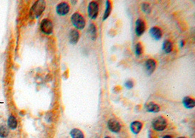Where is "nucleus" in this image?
<instances>
[{"mask_svg":"<svg viewBox=\"0 0 195 138\" xmlns=\"http://www.w3.org/2000/svg\"><path fill=\"white\" fill-rule=\"evenodd\" d=\"M183 104L188 109H191L195 106V100L189 97H185L183 99Z\"/></svg>","mask_w":195,"mask_h":138,"instance_id":"14","label":"nucleus"},{"mask_svg":"<svg viewBox=\"0 0 195 138\" xmlns=\"http://www.w3.org/2000/svg\"><path fill=\"white\" fill-rule=\"evenodd\" d=\"M142 10L143 12H145L146 13H150L151 11V7H150V5L147 4V3H143L142 4Z\"/></svg>","mask_w":195,"mask_h":138,"instance_id":"22","label":"nucleus"},{"mask_svg":"<svg viewBox=\"0 0 195 138\" xmlns=\"http://www.w3.org/2000/svg\"><path fill=\"white\" fill-rule=\"evenodd\" d=\"M70 136L72 138H84V134L82 131L79 129H72L70 131Z\"/></svg>","mask_w":195,"mask_h":138,"instance_id":"16","label":"nucleus"},{"mask_svg":"<svg viewBox=\"0 0 195 138\" xmlns=\"http://www.w3.org/2000/svg\"><path fill=\"white\" fill-rule=\"evenodd\" d=\"M162 138H172V137L170 135H165L164 137H162Z\"/></svg>","mask_w":195,"mask_h":138,"instance_id":"24","label":"nucleus"},{"mask_svg":"<svg viewBox=\"0 0 195 138\" xmlns=\"http://www.w3.org/2000/svg\"><path fill=\"white\" fill-rule=\"evenodd\" d=\"M156 61L154 60L148 59L146 60L145 67H146V70L148 74L151 75L153 74V72L155 70V68H156Z\"/></svg>","mask_w":195,"mask_h":138,"instance_id":"9","label":"nucleus"},{"mask_svg":"<svg viewBox=\"0 0 195 138\" xmlns=\"http://www.w3.org/2000/svg\"><path fill=\"white\" fill-rule=\"evenodd\" d=\"M46 8V2L42 0L37 1L32 7L30 10V17L32 18H39L44 12Z\"/></svg>","mask_w":195,"mask_h":138,"instance_id":"1","label":"nucleus"},{"mask_svg":"<svg viewBox=\"0 0 195 138\" xmlns=\"http://www.w3.org/2000/svg\"><path fill=\"white\" fill-rule=\"evenodd\" d=\"M184 41H181V47H182V46H184Z\"/></svg>","mask_w":195,"mask_h":138,"instance_id":"25","label":"nucleus"},{"mask_svg":"<svg viewBox=\"0 0 195 138\" xmlns=\"http://www.w3.org/2000/svg\"><path fill=\"white\" fill-rule=\"evenodd\" d=\"M167 124V121L163 116H158L153 120L152 127L157 132H162L166 129Z\"/></svg>","mask_w":195,"mask_h":138,"instance_id":"3","label":"nucleus"},{"mask_svg":"<svg viewBox=\"0 0 195 138\" xmlns=\"http://www.w3.org/2000/svg\"><path fill=\"white\" fill-rule=\"evenodd\" d=\"M9 131L5 126H0V137L5 138L8 137Z\"/></svg>","mask_w":195,"mask_h":138,"instance_id":"20","label":"nucleus"},{"mask_svg":"<svg viewBox=\"0 0 195 138\" xmlns=\"http://www.w3.org/2000/svg\"><path fill=\"white\" fill-rule=\"evenodd\" d=\"M143 46H142V44H140V43H137V44H136L135 45V54L138 55H142L143 53Z\"/></svg>","mask_w":195,"mask_h":138,"instance_id":"21","label":"nucleus"},{"mask_svg":"<svg viewBox=\"0 0 195 138\" xmlns=\"http://www.w3.org/2000/svg\"><path fill=\"white\" fill-rule=\"evenodd\" d=\"M70 6L66 2H61L56 6V13L61 16L67 15L70 12Z\"/></svg>","mask_w":195,"mask_h":138,"instance_id":"7","label":"nucleus"},{"mask_svg":"<svg viewBox=\"0 0 195 138\" xmlns=\"http://www.w3.org/2000/svg\"><path fill=\"white\" fill-rule=\"evenodd\" d=\"M71 22L72 25L78 30H82L86 26L85 19L78 13H75L72 15Z\"/></svg>","mask_w":195,"mask_h":138,"instance_id":"2","label":"nucleus"},{"mask_svg":"<svg viewBox=\"0 0 195 138\" xmlns=\"http://www.w3.org/2000/svg\"><path fill=\"white\" fill-rule=\"evenodd\" d=\"M145 108H146V110L148 112H150V113H158L160 110L159 106L156 104V103H153V102H150V103H146V106H145Z\"/></svg>","mask_w":195,"mask_h":138,"instance_id":"11","label":"nucleus"},{"mask_svg":"<svg viewBox=\"0 0 195 138\" xmlns=\"http://www.w3.org/2000/svg\"><path fill=\"white\" fill-rule=\"evenodd\" d=\"M79 37H80V35H79V33L77 30L73 29V30L70 31L69 39H70V42L71 43V44H77V41L79 40Z\"/></svg>","mask_w":195,"mask_h":138,"instance_id":"13","label":"nucleus"},{"mask_svg":"<svg viewBox=\"0 0 195 138\" xmlns=\"http://www.w3.org/2000/svg\"><path fill=\"white\" fill-rule=\"evenodd\" d=\"M40 29L45 34H51L53 32V23L48 19H43L40 23Z\"/></svg>","mask_w":195,"mask_h":138,"instance_id":"5","label":"nucleus"},{"mask_svg":"<svg viewBox=\"0 0 195 138\" xmlns=\"http://www.w3.org/2000/svg\"><path fill=\"white\" fill-rule=\"evenodd\" d=\"M143 128V124L140 122L138 121H135L133 122L132 124H130V129L132 132V133L134 134H137L140 133V132L141 131V129Z\"/></svg>","mask_w":195,"mask_h":138,"instance_id":"10","label":"nucleus"},{"mask_svg":"<svg viewBox=\"0 0 195 138\" xmlns=\"http://www.w3.org/2000/svg\"><path fill=\"white\" fill-rule=\"evenodd\" d=\"M88 34L92 40H95L96 38V26L94 23H91L89 25V28H88Z\"/></svg>","mask_w":195,"mask_h":138,"instance_id":"15","label":"nucleus"},{"mask_svg":"<svg viewBox=\"0 0 195 138\" xmlns=\"http://www.w3.org/2000/svg\"><path fill=\"white\" fill-rule=\"evenodd\" d=\"M150 34L153 39H156V40H159L162 38V32L161 29L159 28L153 27L150 29Z\"/></svg>","mask_w":195,"mask_h":138,"instance_id":"12","label":"nucleus"},{"mask_svg":"<svg viewBox=\"0 0 195 138\" xmlns=\"http://www.w3.org/2000/svg\"><path fill=\"white\" fill-rule=\"evenodd\" d=\"M146 31V24L141 19H137L135 22V34L137 37H140Z\"/></svg>","mask_w":195,"mask_h":138,"instance_id":"6","label":"nucleus"},{"mask_svg":"<svg viewBox=\"0 0 195 138\" xmlns=\"http://www.w3.org/2000/svg\"><path fill=\"white\" fill-rule=\"evenodd\" d=\"M99 13V6L95 2H91L88 6V15L89 17L92 20L97 18Z\"/></svg>","mask_w":195,"mask_h":138,"instance_id":"4","label":"nucleus"},{"mask_svg":"<svg viewBox=\"0 0 195 138\" xmlns=\"http://www.w3.org/2000/svg\"><path fill=\"white\" fill-rule=\"evenodd\" d=\"M104 138H111V137H105Z\"/></svg>","mask_w":195,"mask_h":138,"instance_id":"27","label":"nucleus"},{"mask_svg":"<svg viewBox=\"0 0 195 138\" xmlns=\"http://www.w3.org/2000/svg\"><path fill=\"white\" fill-rule=\"evenodd\" d=\"M162 48H163V50L165 51V53L171 52L172 49V45L171 41L169 40H165L163 43Z\"/></svg>","mask_w":195,"mask_h":138,"instance_id":"17","label":"nucleus"},{"mask_svg":"<svg viewBox=\"0 0 195 138\" xmlns=\"http://www.w3.org/2000/svg\"><path fill=\"white\" fill-rule=\"evenodd\" d=\"M111 3L110 1H106V8H105V11L104 13V16H103V20H105L107 18L109 17L110 13H111Z\"/></svg>","mask_w":195,"mask_h":138,"instance_id":"18","label":"nucleus"},{"mask_svg":"<svg viewBox=\"0 0 195 138\" xmlns=\"http://www.w3.org/2000/svg\"><path fill=\"white\" fill-rule=\"evenodd\" d=\"M108 127L112 132H114V133H118L121 130V125L119 122L113 118L108 122Z\"/></svg>","mask_w":195,"mask_h":138,"instance_id":"8","label":"nucleus"},{"mask_svg":"<svg viewBox=\"0 0 195 138\" xmlns=\"http://www.w3.org/2000/svg\"><path fill=\"white\" fill-rule=\"evenodd\" d=\"M125 87L127 89H132L134 87V82L132 80H128L125 82Z\"/></svg>","mask_w":195,"mask_h":138,"instance_id":"23","label":"nucleus"},{"mask_svg":"<svg viewBox=\"0 0 195 138\" xmlns=\"http://www.w3.org/2000/svg\"><path fill=\"white\" fill-rule=\"evenodd\" d=\"M8 126L12 129H15L17 127L16 118L13 116H10L8 118Z\"/></svg>","mask_w":195,"mask_h":138,"instance_id":"19","label":"nucleus"},{"mask_svg":"<svg viewBox=\"0 0 195 138\" xmlns=\"http://www.w3.org/2000/svg\"><path fill=\"white\" fill-rule=\"evenodd\" d=\"M178 138H186L185 137H178Z\"/></svg>","mask_w":195,"mask_h":138,"instance_id":"26","label":"nucleus"}]
</instances>
